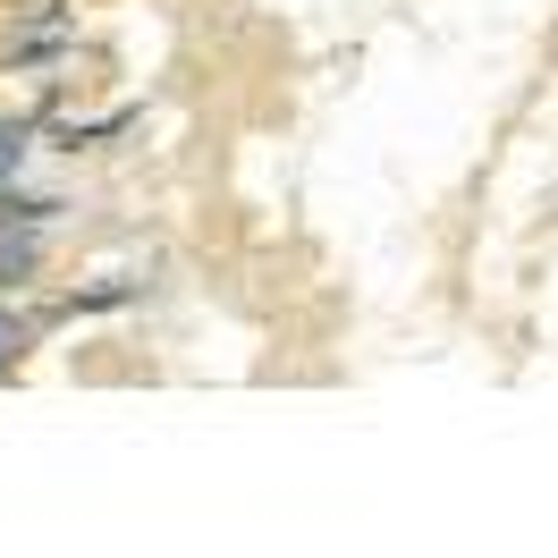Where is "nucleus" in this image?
Returning <instances> with one entry per match:
<instances>
[{
	"label": "nucleus",
	"instance_id": "nucleus-1",
	"mask_svg": "<svg viewBox=\"0 0 558 558\" xmlns=\"http://www.w3.org/2000/svg\"><path fill=\"white\" fill-rule=\"evenodd\" d=\"M17 339H26V330H17V322L0 314V373H9V355H17Z\"/></svg>",
	"mask_w": 558,
	"mask_h": 558
},
{
	"label": "nucleus",
	"instance_id": "nucleus-2",
	"mask_svg": "<svg viewBox=\"0 0 558 558\" xmlns=\"http://www.w3.org/2000/svg\"><path fill=\"white\" fill-rule=\"evenodd\" d=\"M17 144H26L17 128H0V170H17Z\"/></svg>",
	"mask_w": 558,
	"mask_h": 558
}]
</instances>
